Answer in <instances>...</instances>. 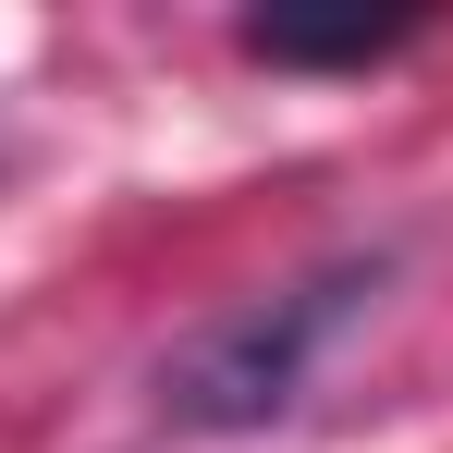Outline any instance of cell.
Instances as JSON below:
<instances>
[{
    "label": "cell",
    "instance_id": "1",
    "mask_svg": "<svg viewBox=\"0 0 453 453\" xmlns=\"http://www.w3.org/2000/svg\"><path fill=\"white\" fill-rule=\"evenodd\" d=\"M368 295H380V257H331V270H306V282H282V295L221 306L209 331H184V343L159 356V417L196 429V441H245V429L295 417L319 343H331Z\"/></svg>",
    "mask_w": 453,
    "mask_h": 453
},
{
    "label": "cell",
    "instance_id": "2",
    "mask_svg": "<svg viewBox=\"0 0 453 453\" xmlns=\"http://www.w3.org/2000/svg\"><path fill=\"white\" fill-rule=\"evenodd\" d=\"M417 25L404 12H380V25H306V12H245V50L257 62H282V74H368V62H392Z\"/></svg>",
    "mask_w": 453,
    "mask_h": 453
}]
</instances>
